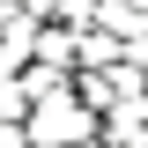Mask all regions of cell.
Here are the masks:
<instances>
[{"instance_id":"7a4b0ae2","label":"cell","mask_w":148,"mask_h":148,"mask_svg":"<svg viewBox=\"0 0 148 148\" xmlns=\"http://www.w3.org/2000/svg\"><path fill=\"white\" fill-rule=\"evenodd\" d=\"M82 96H89L96 111H119V104H133V96H148V82H141V59H119V67H89L82 74Z\"/></svg>"},{"instance_id":"3957f363","label":"cell","mask_w":148,"mask_h":148,"mask_svg":"<svg viewBox=\"0 0 148 148\" xmlns=\"http://www.w3.org/2000/svg\"><path fill=\"white\" fill-rule=\"evenodd\" d=\"M119 59H126V45H119L111 30H82V74L89 67H119Z\"/></svg>"},{"instance_id":"6da1fadb","label":"cell","mask_w":148,"mask_h":148,"mask_svg":"<svg viewBox=\"0 0 148 148\" xmlns=\"http://www.w3.org/2000/svg\"><path fill=\"white\" fill-rule=\"evenodd\" d=\"M22 126H30L37 148H74V141H96V133H104V111H96L89 96H82V82H74V89L30 104V119H22Z\"/></svg>"},{"instance_id":"5b68a950","label":"cell","mask_w":148,"mask_h":148,"mask_svg":"<svg viewBox=\"0 0 148 148\" xmlns=\"http://www.w3.org/2000/svg\"><path fill=\"white\" fill-rule=\"evenodd\" d=\"M96 15H104V0H59V22L67 30H96Z\"/></svg>"},{"instance_id":"8992f818","label":"cell","mask_w":148,"mask_h":148,"mask_svg":"<svg viewBox=\"0 0 148 148\" xmlns=\"http://www.w3.org/2000/svg\"><path fill=\"white\" fill-rule=\"evenodd\" d=\"M74 148H104V133H96V141H74Z\"/></svg>"},{"instance_id":"277c9868","label":"cell","mask_w":148,"mask_h":148,"mask_svg":"<svg viewBox=\"0 0 148 148\" xmlns=\"http://www.w3.org/2000/svg\"><path fill=\"white\" fill-rule=\"evenodd\" d=\"M30 119V89H22V74H0V126H22Z\"/></svg>"}]
</instances>
